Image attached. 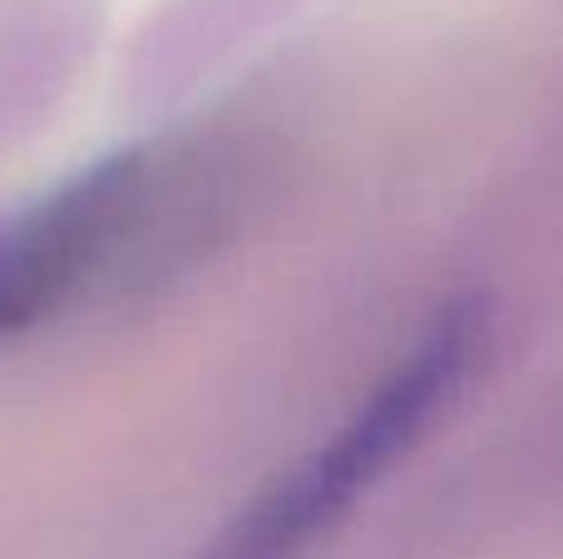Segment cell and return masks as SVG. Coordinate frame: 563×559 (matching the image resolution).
I'll return each instance as SVG.
<instances>
[{
    "label": "cell",
    "mask_w": 563,
    "mask_h": 559,
    "mask_svg": "<svg viewBox=\"0 0 563 559\" xmlns=\"http://www.w3.org/2000/svg\"><path fill=\"white\" fill-rule=\"evenodd\" d=\"M154 198L144 154H119L40 204L0 238V337L65 307L95 273H104L119 243L139 233Z\"/></svg>",
    "instance_id": "2"
},
{
    "label": "cell",
    "mask_w": 563,
    "mask_h": 559,
    "mask_svg": "<svg viewBox=\"0 0 563 559\" xmlns=\"http://www.w3.org/2000/svg\"><path fill=\"white\" fill-rule=\"evenodd\" d=\"M470 352H475V313H445L420 337L416 352L371 392V402L287 481H277V491H267L233 525V535L208 550V559H297L301 545L341 520V511L366 485H376L380 471L426 431L430 416L460 386Z\"/></svg>",
    "instance_id": "1"
}]
</instances>
